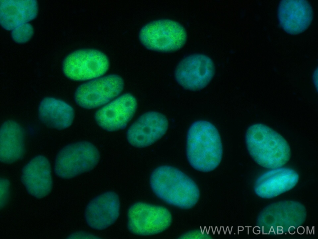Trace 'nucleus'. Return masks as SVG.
I'll use <instances>...</instances> for the list:
<instances>
[{"label": "nucleus", "instance_id": "obj_21", "mask_svg": "<svg viewBox=\"0 0 318 239\" xmlns=\"http://www.w3.org/2000/svg\"><path fill=\"white\" fill-rule=\"evenodd\" d=\"M68 239H98L100 237L93 234L83 231H79L70 235Z\"/></svg>", "mask_w": 318, "mask_h": 239}, {"label": "nucleus", "instance_id": "obj_23", "mask_svg": "<svg viewBox=\"0 0 318 239\" xmlns=\"http://www.w3.org/2000/svg\"><path fill=\"white\" fill-rule=\"evenodd\" d=\"M289 232L291 234H294L295 232V228L294 227H290L289 229Z\"/></svg>", "mask_w": 318, "mask_h": 239}, {"label": "nucleus", "instance_id": "obj_12", "mask_svg": "<svg viewBox=\"0 0 318 239\" xmlns=\"http://www.w3.org/2000/svg\"><path fill=\"white\" fill-rule=\"evenodd\" d=\"M120 202L116 192L109 191L92 199L87 204L84 218L88 226L92 229L102 230L113 225L120 213Z\"/></svg>", "mask_w": 318, "mask_h": 239}, {"label": "nucleus", "instance_id": "obj_9", "mask_svg": "<svg viewBox=\"0 0 318 239\" xmlns=\"http://www.w3.org/2000/svg\"><path fill=\"white\" fill-rule=\"evenodd\" d=\"M214 63L208 56L202 54L189 55L182 59L175 71L177 83L184 88L192 91L206 87L213 77Z\"/></svg>", "mask_w": 318, "mask_h": 239}, {"label": "nucleus", "instance_id": "obj_20", "mask_svg": "<svg viewBox=\"0 0 318 239\" xmlns=\"http://www.w3.org/2000/svg\"><path fill=\"white\" fill-rule=\"evenodd\" d=\"M179 238L183 239L210 238V235L200 230H194L187 232L181 235Z\"/></svg>", "mask_w": 318, "mask_h": 239}, {"label": "nucleus", "instance_id": "obj_2", "mask_svg": "<svg viewBox=\"0 0 318 239\" xmlns=\"http://www.w3.org/2000/svg\"><path fill=\"white\" fill-rule=\"evenodd\" d=\"M186 154L190 165L198 171L209 172L218 166L223 147L219 132L213 124L204 120L192 124L187 135Z\"/></svg>", "mask_w": 318, "mask_h": 239}, {"label": "nucleus", "instance_id": "obj_13", "mask_svg": "<svg viewBox=\"0 0 318 239\" xmlns=\"http://www.w3.org/2000/svg\"><path fill=\"white\" fill-rule=\"evenodd\" d=\"M20 180L30 195L38 199L46 197L53 186L49 160L42 155L34 157L22 168Z\"/></svg>", "mask_w": 318, "mask_h": 239}, {"label": "nucleus", "instance_id": "obj_1", "mask_svg": "<svg viewBox=\"0 0 318 239\" xmlns=\"http://www.w3.org/2000/svg\"><path fill=\"white\" fill-rule=\"evenodd\" d=\"M150 184L159 198L181 209L192 208L200 198L199 189L195 181L175 167L162 165L156 168L151 175Z\"/></svg>", "mask_w": 318, "mask_h": 239}, {"label": "nucleus", "instance_id": "obj_17", "mask_svg": "<svg viewBox=\"0 0 318 239\" xmlns=\"http://www.w3.org/2000/svg\"><path fill=\"white\" fill-rule=\"evenodd\" d=\"M40 121L46 126L62 130L69 127L75 116L73 108L61 100L48 97L40 101L38 109Z\"/></svg>", "mask_w": 318, "mask_h": 239}, {"label": "nucleus", "instance_id": "obj_19", "mask_svg": "<svg viewBox=\"0 0 318 239\" xmlns=\"http://www.w3.org/2000/svg\"><path fill=\"white\" fill-rule=\"evenodd\" d=\"M0 187V209L3 208L9 201L10 191V182L7 179L1 178Z\"/></svg>", "mask_w": 318, "mask_h": 239}, {"label": "nucleus", "instance_id": "obj_3", "mask_svg": "<svg viewBox=\"0 0 318 239\" xmlns=\"http://www.w3.org/2000/svg\"><path fill=\"white\" fill-rule=\"evenodd\" d=\"M245 140L250 156L263 166L280 167L290 158V148L285 139L264 124H256L249 126L246 133Z\"/></svg>", "mask_w": 318, "mask_h": 239}, {"label": "nucleus", "instance_id": "obj_16", "mask_svg": "<svg viewBox=\"0 0 318 239\" xmlns=\"http://www.w3.org/2000/svg\"><path fill=\"white\" fill-rule=\"evenodd\" d=\"M38 11L36 0H0V25L12 30L35 18Z\"/></svg>", "mask_w": 318, "mask_h": 239}, {"label": "nucleus", "instance_id": "obj_8", "mask_svg": "<svg viewBox=\"0 0 318 239\" xmlns=\"http://www.w3.org/2000/svg\"><path fill=\"white\" fill-rule=\"evenodd\" d=\"M123 81L116 75L98 78L80 85L75 92L76 103L86 109L104 105L118 96L122 91Z\"/></svg>", "mask_w": 318, "mask_h": 239}, {"label": "nucleus", "instance_id": "obj_24", "mask_svg": "<svg viewBox=\"0 0 318 239\" xmlns=\"http://www.w3.org/2000/svg\"><path fill=\"white\" fill-rule=\"evenodd\" d=\"M254 232L256 234H258L260 232V230L259 227H255L254 228Z\"/></svg>", "mask_w": 318, "mask_h": 239}, {"label": "nucleus", "instance_id": "obj_26", "mask_svg": "<svg viewBox=\"0 0 318 239\" xmlns=\"http://www.w3.org/2000/svg\"><path fill=\"white\" fill-rule=\"evenodd\" d=\"M278 230H282V227H278Z\"/></svg>", "mask_w": 318, "mask_h": 239}, {"label": "nucleus", "instance_id": "obj_14", "mask_svg": "<svg viewBox=\"0 0 318 239\" xmlns=\"http://www.w3.org/2000/svg\"><path fill=\"white\" fill-rule=\"evenodd\" d=\"M277 16L280 26L286 32L297 35L309 26L313 11L306 0H282L279 4Z\"/></svg>", "mask_w": 318, "mask_h": 239}, {"label": "nucleus", "instance_id": "obj_6", "mask_svg": "<svg viewBox=\"0 0 318 239\" xmlns=\"http://www.w3.org/2000/svg\"><path fill=\"white\" fill-rule=\"evenodd\" d=\"M172 217L166 208L139 202L131 205L127 212V227L131 233L150 236L161 233L170 226Z\"/></svg>", "mask_w": 318, "mask_h": 239}, {"label": "nucleus", "instance_id": "obj_25", "mask_svg": "<svg viewBox=\"0 0 318 239\" xmlns=\"http://www.w3.org/2000/svg\"><path fill=\"white\" fill-rule=\"evenodd\" d=\"M278 234H281L282 233L283 231L282 230H278Z\"/></svg>", "mask_w": 318, "mask_h": 239}, {"label": "nucleus", "instance_id": "obj_18", "mask_svg": "<svg viewBox=\"0 0 318 239\" xmlns=\"http://www.w3.org/2000/svg\"><path fill=\"white\" fill-rule=\"evenodd\" d=\"M34 33V29L29 23L23 24L12 30L11 36L16 42L22 43L28 41Z\"/></svg>", "mask_w": 318, "mask_h": 239}, {"label": "nucleus", "instance_id": "obj_5", "mask_svg": "<svg viewBox=\"0 0 318 239\" xmlns=\"http://www.w3.org/2000/svg\"><path fill=\"white\" fill-rule=\"evenodd\" d=\"M100 158L96 147L87 141L68 144L58 152L55 158L54 171L58 177L68 179L92 170Z\"/></svg>", "mask_w": 318, "mask_h": 239}, {"label": "nucleus", "instance_id": "obj_11", "mask_svg": "<svg viewBox=\"0 0 318 239\" xmlns=\"http://www.w3.org/2000/svg\"><path fill=\"white\" fill-rule=\"evenodd\" d=\"M137 107L135 98L130 94H125L97 110L95 119L104 130L109 132L116 131L126 127Z\"/></svg>", "mask_w": 318, "mask_h": 239}, {"label": "nucleus", "instance_id": "obj_10", "mask_svg": "<svg viewBox=\"0 0 318 239\" xmlns=\"http://www.w3.org/2000/svg\"><path fill=\"white\" fill-rule=\"evenodd\" d=\"M168 121L162 114L156 111L145 112L129 127L126 132L129 143L133 147L143 148L161 138L168 128Z\"/></svg>", "mask_w": 318, "mask_h": 239}, {"label": "nucleus", "instance_id": "obj_22", "mask_svg": "<svg viewBox=\"0 0 318 239\" xmlns=\"http://www.w3.org/2000/svg\"><path fill=\"white\" fill-rule=\"evenodd\" d=\"M304 232V228L302 227H299L298 228V232L300 234H303Z\"/></svg>", "mask_w": 318, "mask_h": 239}, {"label": "nucleus", "instance_id": "obj_15", "mask_svg": "<svg viewBox=\"0 0 318 239\" xmlns=\"http://www.w3.org/2000/svg\"><path fill=\"white\" fill-rule=\"evenodd\" d=\"M25 133L17 122L8 120L0 128V160L11 164L21 159L25 153Z\"/></svg>", "mask_w": 318, "mask_h": 239}, {"label": "nucleus", "instance_id": "obj_7", "mask_svg": "<svg viewBox=\"0 0 318 239\" xmlns=\"http://www.w3.org/2000/svg\"><path fill=\"white\" fill-rule=\"evenodd\" d=\"M109 63L107 56L96 49H85L75 50L64 59L62 69L65 76L75 81L94 78L106 73Z\"/></svg>", "mask_w": 318, "mask_h": 239}, {"label": "nucleus", "instance_id": "obj_4", "mask_svg": "<svg viewBox=\"0 0 318 239\" xmlns=\"http://www.w3.org/2000/svg\"><path fill=\"white\" fill-rule=\"evenodd\" d=\"M139 40L147 49L163 52H174L181 48L187 39L184 27L179 22L161 19L143 26L139 34Z\"/></svg>", "mask_w": 318, "mask_h": 239}]
</instances>
